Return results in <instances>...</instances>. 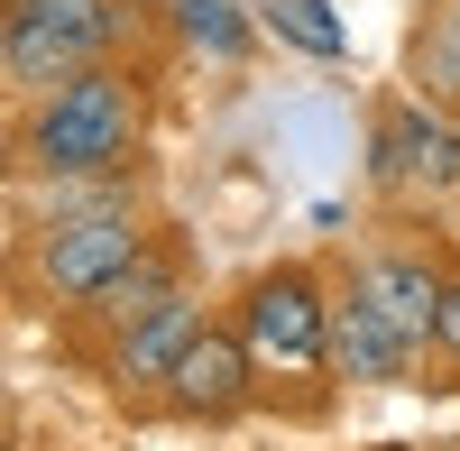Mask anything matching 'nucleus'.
I'll list each match as a JSON object with an SVG mask.
<instances>
[{
  "label": "nucleus",
  "instance_id": "f257e3e1",
  "mask_svg": "<svg viewBox=\"0 0 460 451\" xmlns=\"http://www.w3.org/2000/svg\"><path fill=\"white\" fill-rule=\"evenodd\" d=\"M138 129H147V93L129 65H93L74 84L37 93L28 111V166L47 184H84V175H129L138 166Z\"/></svg>",
  "mask_w": 460,
  "mask_h": 451
},
{
  "label": "nucleus",
  "instance_id": "f03ea898",
  "mask_svg": "<svg viewBox=\"0 0 460 451\" xmlns=\"http://www.w3.org/2000/svg\"><path fill=\"white\" fill-rule=\"evenodd\" d=\"M129 10L120 0H10L0 10V74L19 93H56L74 74H93L120 56Z\"/></svg>",
  "mask_w": 460,
  "mask_h": 451
},
{
  "label": "nucleus",
  "instance_id": "7ed1b4c3",
  "mask_svg": "<svg viewBox=\"0 0 460 451\" xmlns=\"http://www.w3.org/2000/svg\"><path fill=\"white\" fill-rule=\"evenodd\" d=\"M323 314H332V286L314 268H267V277H249L240 323H230V332H240L258 387L267 378H332V368H323Z\"/></svg>",
  "mask_w": 460,
  "mask_h": 451
},
{
  "label": "nucleus",
  "instance_id": "20e7f679",
  "mask_svg": "<svg viewBox=\"0 0 460 451\" xmlns=\"http://www.w3.org/2000/svg\"><path fill=\"white\" fill-rule=\"evenodd\" d=\"M368 184L377 194H460V111L424 102V93H405L377 111V129H368Z\"/></svg>",
  "mask_w": 460,
  "mask_h": 451
},
{
  "label": "nucleus",
  "instance_id": "39448f33",
  "mask_svg": "<svg viewBox=\"0 0 460 451\" xmlns=\"http://www.w3.org/2000/svg\"><path fill=\"white\" fill-rule=\"evenodd\" d=\"M138 249H147L138 203H120V212H65V221H37V286H47L56 305H84V295H93L102 277H120Z\"/></svg>",
  "mask_w": 460,
  "mask_h": 451
},
{
  "label": "nucleus",
  "instance_id": "423d86ee",
  "mask_svg": "<svg viewBox=\"0 0 460 451\" xmlns=\"http://www.w3.org/2000/svg\"><path fill=\"white\" fill-rule=\"evenodd\" d=\"M341 286H350L387 332H405L414 350H433V323H442V268H433V258H414V249H368V258H350V277H341Z\"/></svg>",
  "mask_w": 460,
  "mask_h": 451
},
{
  "label": "nucleus",
  "instance_id": "0eeeda50",
  "mask_svg": "<svg viewBox=\"0 0 460 451\" xmlns=\"http://www.w3.org/2000/svg\"><path fill=\"white\" fill-rule=\"evenodd\" d=\"M249 396H258V368H249V350H240L230 323H203L194 341H184V359L166 368V405L194 415V424H230Z\"/></svg>",
  "mask_w": 460,
  "mask_h": 451
},
{
  "label": "nucleus",
  "instance_id": "6e6552de",
  "mask_svg": "<svg viewBox=\"0 0 460 451\" xmlns=\"http://www.w3.org/2000/svg\"><path fill=\"white\" fill-rule=\"evenodd\" d=\"M323 368H332V378H359V387H414L424 350H414L405 332H387L350 286H341L332 314H323Z\"/></svg>",
  "mask_w": 460,
  "mask_h": 451
},
{
  "label": "nucleus",
  "instance_id": "1a4fd4ad",
  "mask_svg": "<svg viewBox=\"0 0 460 451\" xmlns=\"http://www.w3.org/2000/svg\"><path fill=\"white\" fill-rule=\"evenodd\" d=\"M194 332H203V305L175 286L157 314H138V323L120 332V350H111V378H120V387H166V368L184 359V341H194Z\"/></svg>",
  "mask_w": 460,
  "mask_h": 451
},
{
  "label": "nucleus",
  "instance_id": "9d476101",
  "mask_svg": "<svg viewBox=\"0 0 460 451\" xmlns=\"http://www.w3.org/2000/svg\"><path fill=\"white\" fill-rule=\"evenodd\" d=\"M175 286H184V277H175V258H166V240H147V249L129 258L120 277H102V286L84 295V314H93V323H120V332H129L138 314H157V305H166Z\"/></svg>",
  "mask_w": 460,
  "mask_h": 451
},
{
  "label": "nucleus",
  "instance_id": "9b49d317",
  "mask_svg": "<svg viewBox=\"0 0 460 451\" xmlns=\"http://www.w3.org/2000/svg\"><path fill=\"white\" fill-rule=\"evenodd\" d=\"M414 74H424V102H460V0H451V10L433 19V37H424V47H414Z\"/></svg>",
  "mask_w": 460,
  "mask_h": 451
},
{
  "label": "nucleus",
  "instance_id": "f8f14e48",
  "mask_svg": "<svg viewBox=\"0 0 460 451\" xmlns=\"http://www.w3.org/2000/svg\"><path fill=\"white\" fill-rule=\"evenodd\" d=\"M184 10V37L194 47H212V56H249V19L230 10V0H175Z\"/></svg>",
  "mask_w": 460,
  "mask_h": 451
},
{
  "label": "nucleus",
  "instance_id": "ddd939ff",
  "mask_svg": "<svg viewBox=\"0 0 460 451\" xmlns=\"http://www.w3.org/2000/svg\"><path fill=\"white\" fill-rule=\"evenodd\" d=\"M277 28L295 47H314V56H341V28L323 19V0H277Z\"/></svg>",
  "mask_w": 460,
  "mask_h": 451
},
{
  "label": "nucleus",
  "instance_id": "4468645a",
  "mask_svg": "<svg viewBox=\"0 0 460 451\" xmlns=\"http://www.w3.org/2000/svg\"><path fill=\"white\" fill-rule=\"evenodd\" d=\"M433 350L460 368V277H442V323H433Z\"/></svg>",
  "mask_w": 460,
  "mask_h": 451
},
{
  "label": "nucleus",
  "instance_id": "2eb2a0df",
  "mask_svg": "<svg viewBox=\"0 0 460 451\" xmlns=\"http://www.w3.org/2000/svg\"><path fill=\"white\" fill-rule=\"evenodd\" d=\"M0 10H10V0H0Z\"/></svg>",
  "mask_w": 460,
  "mask_h": 451
}]
</instances>
